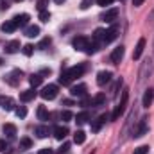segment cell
Segmentation results:
<instances>
[{
    "mask_svg": "<svg viewBox=\"0 0 154 154\" xmlns=\"http://www.w3.org/2000/svg\"><path fill=\"white\" fill-rule=\"evenodd\" d=\"M116 18H118V9H116V7H111V9H108L106 13L100 14V20L106 22V23H113Z\"/></svg>",
    "mask_w": 154,
    "mask_h": 154,
    "instance_id": "cell-5",
    "label": "cell"
},
{
    "mask_svg": "<svg viewBox=\"0 0 154 154\" xmlns=\"http://www.w3.org/2000/svg\"><path fill=\"white\" fill-rule=\"evenodd\" d=\"M88 120H90V113H88V111H82V113H79V115L75 116L77 124H86Z\"/></svg>",
    "mask_w": 154,
    "mask_h": 154,
    "instance_id": "cell-28",
    "label": "cell"
},
{
    "mask_svg": "<svg viewBox=\"0 0 154 154\" xmlns=\"http://www.w3.org/2000/svg\"><path fill=\"white\" fill-rule=\"evenodd\" d=\"M109 81H111V72H108V70L99 72V75H97V84H99V86H104V84H108Z\"/></svg>",
    "mask_w": 154,
    "mask_h": 154,
    "instance_id": "cell-13",
    "label": "cell"
},
{
    "mask_svg": "<svg viewBox=\"0 0 154 154\" xmlns=\"http://www.w3.org/2000/svg\"><path fill=\"white\" fill-rule=\"evenodd\" d=\"M72 118H74V115H72V113H70V111H68V109H66V111H63V113H61V120H63V122H70V120H72Z\"/></svg>",
    "mask_w": 154,
    "mask_h": 154,
    "instance_id": "cell-35",
    "label": "cell"
},
{
    "mask_svg": "<svg viewBox=\"0 0 154 154\" xmlns=\"http://www.w3.org/2000/svg\"><path fill=\"white\" fill-rule=\"evenodd\" d=\"M124 54H125V48H124L122 45H120V47H116L115 50L111 52V61H113L115 65H118V63L124 59Z\"/></svg>",
    "mask_w": 154,
    "mask_h": 154,
    "instance_id": "cell-10",
    "label": "cell"
},
{
    "mask_svg": "<svg viewBox=\"0 0 154 154\" xmlns=\"http://www.w3.org/2000/svg\"><path fill=\"white\" fill-rule=\"evenodd\" d=\"M4 133H5L9 138H14V136H16V125H13V124H5V125H4Z\"/></svg>",
    "mask_w": 154,
    "mask_h": 154,
    "instance_id": "cell-25",
    "label": "cell"
},
{
    "mask_svg": "<svg viewBox=\"0 0 154 154\" xmlns=\"http://www.w3.org/2000/svg\"><path fill=\"white\" fill-rule=\"evenodd\" d=\"M50 45V38H43L41 41H39V45H38V48H41V50H45L47 47Z\"/></svg>",
    "mask_w": 154,
    "mask_h": 154,
    "instance_id": "cell-36",
    "label": "cell"
},
{
    "mask_svg": "<svg viewBox=\"0 0 154 154\" xmlns=\"http://www.w3.org/2000/svg\"><path fill=\"white\" fill-rule=\"evenodd\" d=\"M48 111H47V108L45 106H39L38 108V118L39 120H48Z\"/></svg>",
    "mask_w": 154,
    "mask_h": 154,
    "instance_id": "cell-31",
    "label": "cell"
},
{
    "mask_svg": "<svg viewBox=\"0 0 154 154\" xmlns=\"http://www.w3.org/2000/svg\"><path fill=\"white\" fill-rule=\"evenodd\" d=\"M108 120V115H100L99 118H95L93 122H91V131L93 133H99L100 131V127H102V124Z\"/></svg>",
    "mask_w": 154,
    "mask_h": 154,
    "instance_id": "cell-16",
    "label": "cell"
},
{
    "mask_svg": "<svg viewBox=\"0 0 154 154\" xmlns=\"http://www.w3.org/2000/svg\"><path fill=\"white\" fill-rule=\"evenodd\" d=\"M13 22H14V25H16V27H25V25L29 23V14H27V13L16 14V16L13 18Z\"/></svg>",
    "mask_w": 154,
    "mask_h": 154,
    "instance_id": "cell-12",
    "label": "cell"
},
{
    "mask_svg": "<svg viewBox=\"0 0 154 154\" xmlns=\"http://www.w3.org/2000/svg\"><path fill=\"white\" fill-rule=\"evenodd\" d=\"M152 100H154V90H145V93H143V99H142V106L143 108H149L151 104H152Z\"/></svg>",
    "mask_w": 154,
    "mask_h": 154,
    "instance_id": "cell-15",
    "label": "cell"
},
{
    "mask_svg": "<svg viewBox=\"0 0 154 154\" xmlns=\"http://www.w3.org/2000/svg\"><path fill=\"white\" fill-rule=\"evenodd\" d=\"M72 82V79L70 75L66 74V70H61V75H59V84H63V86H68Z\"/></svg>",
    "mask_w": 154,
    "mask_h": 154,
    "instance_id": "cell-27",
    "label": "cell"
},
{
    "mask_svg": "<svg viewBox=\"0 0 154 154\" xmlns=\"http://www.w3.org/2000/svg\"><path fill=\"white\" fill-rule=\"evenodd\" d=\"M0 65H2V59H0Z\"/></svg>",
    "mask_w": 154,
    "mask_h": 154,
    "instance_id": "cell-48",
    "label": "cell"
},
{
    "mask_svg": "<svg viewBox=\"0 0 154 154\" xmlns=\"http://www.w3.org/2000/svg\"><path fill=\"white\" fill-rule=\"evenodd\" d=\"M45 100H52V99H56V95H57V86L56 84H48V86H45L43 90H41V93H39Z\"/></svg>",
    "mask_w": 154,
    "mask_h": 154,
    "instance_id": "cell-2",
    "label": "cell"
},
{
    "mask_svg": "<svg viewBox=\"0 0 154 154\" xmlns=\"http://www.w3.org/2000/svg\"><path fill=\"white\" fill-rule=\"evenodd\" d=\"M22 75H23V74H22V70H13L11 74H7V75H5V82H7V84H11V86H16V84L20 82Z\"/></svg>",
    "mask_w": 154,
    "mask_h": 154,
    "instance_id": "cell-6",
    "label": "cell"
},
{
    "mask_svg": "<svg viewBox=\"0 0 154 154\" xmlns=\"http://www.w3.org/2000/svg\"><path fill=\"white\" fill-rule=\"evenodd\" d=\"M147 120H149L147 116L140 120V124L133 129V138H142L143 134H147Z\"/></svg>",
    "mask_w": 154,
    "mask_h": 154,
    "instance_id": "cell-3",
    "label": "cell"
},
{
    "mask_svg": "<svg viewBox=\"0 0 154 154\" xmlns=\"http://www.w3.org/2000/svg\"><path fill=\"white\" fill-rule=\"evenodd\" d=\"M38 154H54V151H52V149H48V147H45V149H41Z\"/></svg>",
    "mask_w": 154,
    "mask_h": 154,
    "instance_id": "cell-42",
    "label": "cell"
},
{
    "mask_svg": "<svg viewBox=\"0 0 154 154\" xmlns=\"http://www.w3.org/2000/svg\"><path fill=\"white\" fill-rule=\"evenodd\" d=\"M66 134H68V129H66V127H63V125H56V127H54V136H56L57 140H65Z\"/></svg>",
    "mask_w": 154,
    "mask_h": 154,
    "instance_id": "cell-19",
    "label": "cell"
},
{
    "mask_svg": "<svg viewBox=\"0 0 154 154\" xmlns=\"http://www.w3.org/2000/svg\"><path fill=\"white\" fill-rule=\"evenodd\" d=\"M63 104H65V106H72V104H74V102H72V100H70V99H65V100H63Z\"/></svg>",
    "mask_w": 154,
    "mask_h": 154,
    "instance_id": "cell-45",
    "label": "cell"
},
{
    "mask_svg": "<svg viewBox=\"0 0 154 154\" xmlns=\"http://www.w3.org/2000/svg\"><path fill=\"white\" fill-rule=\"evenodd\" d=\"M84 140H86V134H84V131H75V134H74V142L75 143H84Z\"/></svg>",
    "mask_w": 154,
    "mask_h": 154,
    "instance_id": "cell-29",
    "label": "cell"
},
{
    "mask_svg": "<svg viewBox=\"0 0 154 154\" xmlns=\"http://www.w3.org/2000/svg\"><path fill=\"white\" fill-rule=\"evenodd\" d=\"M91 4H93V0H82L81 2V9H88Z\"/></svg>",
    "mask_w": 154,
    "mask_h": 154,
    "instance_id": "cell-40",
    "label": "cell"
},
{
    "mask_svg": "<svg viewBox=\"0 0 154 154\" xmlns=\"http://www.w3.org/2000/svg\"><path fill=\"white\" fill-rule=\"evenodd\" d=\"M72 97H86V84H75L70 88Z\"/></svg>",
    "mask_w": 154,
    "mask_h": 154,
    "instance_id": "cell-11",
    "label": "cell"
},
{
    "mask_svg": "<svg viewBox=\"0 0 154 154\" xmlns=\"http://www.w3.org/2000/svg\"><path fill=\"white\" fill-rule=\"evenodd\" d=\"M14 2H22V0H14Z\"/></svg>",
    "mask_w": 154,
    "mask_h": 154,
    "instance_id": "cell-47",
    "label": "cell"
},
{
    "mask_svg": "<svg viewBox=\"0 0 154 154\" xmlns=\"http://www.w3.org/2000/svg\"><path fill=\"white\" fill-rule=\"evenodd\" d=\"M143 2H145V0H133V5H134V7H140Z\"/></svg>",
    "mask_w": 154,
    "mask_h": 154,
    "instance_id": "cell-44",
    "label": "cell"
},
{
    "mask_svg": "<svg viewBox=\"0 0 154 154\" xmlns=\"http://www.w3.org/2000/svg\"><path fill=\"white\" fill-rule=\"evenodd\" d=\"M127 99H129V90L125 88L124 91H122V99H120V102H118V106L115 108V111H113V115H111V120H118L122 113L125 111V106H127Z\"/></svg>",
    "mask_w": 154,
    "mask_h": 154,
    "instance_id": "cell-1",
    "label": "cell"
},
{
    "mask_svg": "<svg viewBox=\"0 0 154 154\" xmlns=\"http://www.w3.org/2000/svg\"><path fill=\"white\" fill-rule=\"evenodd\" d=\"M23 34L27 38H36V36H39V27L38 25H29V27H25Z\"/></svg>",
    "mask_w": 154,
    "mask_h": 154,
    "instance_id": "cell-21",
    "label": "cell"
},
{
    "mask_svg": "<svg viewBox=\"0 0 154 154\" xmlns=\"http://www.w3.org/2000/svg\"><path fill=\"white\" fill-rule=\"evenodd\" d=\"M34 97H36V90H32V88L20 93V100H22V102H29V100H32Z\"/></svg>",
    "mask_w": 154,
    "mask_h": 154,
    "instance_id": "cell-18",
    "label": "cell"
},
{
    "mask_svg": "<svg viewBox=\"0 0 154 154\" xmlns=\"http://www.w3.org/2000/svg\"><path fill=\"white\" fill-rule=\"evenodd\" d=\"M68 149H70V143H63V145L59 147L57 154H65V152H68Z\"/></svg>",
    "mask_w": 154,
    "mask_h": 154,
    "instance_id": "cell-39",
    "label": "cell"
},
{
    "mask_svg": "<svg viewBox=\"0 0 154 154\" xmlns=\"http://www.w3.org/2000/svg\"><path fill=\"white\" fill-rule=\"evenodd\" d=\"M41 81H43L41 74H32V75L29 77V82H31V86H32V88L39 86V84H41Z\"/></svg>",
    "mask_w": 154,
    "mask_h": 154,
    "instance_id": "cell-26",
    "label": "cell"
},
{
    "mask_svg": "<svg viewBox=\"0 0 154 154\" xmlns=\"http://www.w3.org/2000/svg\"><path fill=\"white\" fill-rule=\"evenodd\" d=\"M102 104H106V95L104 93H97L93 97V100H91V106H102Z\"/></svg>",
    "mask_w": 154,
    "mask_h": 154,
    "instance_id": "cell-24",
    "label": "cell"
},
{
    "mask_svg": "<svg viewBox=\"0 0 154 154\" xmlns=\"http://www.w3.org/2000/svg\"><path fill=\"white\" fill-rule=\"evenodd\" d=\"M72 45H74V48H75V50L86 52V48H88V45H90V39L86 38V36H77V38H74Z\"/></svg>",
    "mask_w": 154,
    "mask_h": 154,
    "instance_id": "cell-4",
    "label": "cell"
},
{
    "mask_svg": "<svg viewBox=\"0 0 154 154\" xmlns=\"http://www.w3.org/2000/svg\"><path fill=\"white\" fill-rule=\"evenodd\" d=\"M34 133L38 134V138H47V136L50 134V131H48L47 125H38V127L34 129Z\"/></svg>",
    "mask_w": 154,
    "mask_h": 154,
    "instance_id": "cell-23",
    "label": "cell"
},
{
    "mask_svg": "<svg viewBox=\"0 0 154 154\" xmlns=\"http://www.w3.org/2000/svg\"><path fill=\"white\" fill-rule=\"evenodd\" d=\"M0 29H2V32H5V34H11V32H14L18 27L14 25V22H13V20H7V22H4V23L0 25Z\"/></svg>",
    "mask_w": 154,
    "mask_h": 154,
    "instance_id": "cell-17",
    "label": "cell"
},
{
    "mask_svg": "<svg viewBox=\"0 0 154 154\" xmlns=\"http://www.w3.org/2000/svg\"><path fill=\"white\" fill-rule=\"evenodd\" d=\"M143 48H145V38H140V39H138V43H136V47H134L133 59H140V57H142V52H143Z\"/></svg>",
    "mask_w": 154,
    "mask_h": 154,
    "instance_id": "cell-14",
    "label": "cell"
},
{
    "mask_svg": "<svg viewBox=\"0 0 154 154\" xmlns=\"http://www.w3.org/2000/svg\"><path fill=\"white\" fill-rule=\"evenodd\" d=\"M22 50H23V54H25V56H32V52H34V47H32V45H25Z\"/></svg>",
    "mask_w": 154,
    "mask_h": 154,
    "instance_id": "cell-37",
    "label": "cell"
},
{
    "mask_svg": "<svg viewBox=\"0 0 154 154\" xmlns=\"http://www.w3.org/2000/svg\"><path fill=\"white\" fill-rule=\"evenodd\" d=\"M54 2H56V4H63L65 0H54Z\"/></svg>",
    "mask_w": 154,
    "mask_h": 154,
    "instance_id": "cell-46",
    "label": "cell"
},
{
    "mask_svg": "<svg viewBox=\"0 0 154 154\" xmlns=\"http://www.w3.org/2000/svg\"><path fill=\"white\" fill-rule=\"evenodd\" d=\"M39 20H41V22H45V23L50 20V13H48V9H45V11H39Z\"/></svg>",
    "mask_w": 154,
    "mask_h": 154,
    "instance_id": "cell-33",
    "label": "cell"
},
{
    "mask_svg": "<svg viewBox=\"0 0 154 154\" xmlns=\"http://www.w3.org/2000/svg\"><path fill=\"white\" fill-rule=\"evenodd\" d=\"M66 74L74 81V79H77V77H81L84 74V65H77V66H72V68H66Z\"/></svg>",
    "mask_w": 154,
    "mask_h": 154,
    "instance_id": "cell-9",
    "label": "cell"
},
{
    "mask_svg": "<svg viewBox=\"0 0 154 154\" xmlns=\"http://www.w3.org/2000/svg\"><path fill=\"white\" fill-rule=\"evenodd\" d=\"M5 149H7V142H5V140H0V152L5 151Z\"/></svg>",
    "mask_w": 154,
    "mask_h": 154,
    "instance_id": "cell-43",
    "label": "cell"
},
{
    "mask_svg": "<svg viewBox=\"0 0 154 154\" xmlns=\"http://www.w3.org/2000/svg\"><path fill=\"white\" fill-rule=\"evenodd\" d=\"M0 108L5 109V111H13V109H14V100H13L11 97L0 95Z\"/></svg>",
    "mask_w": 154,
    "mask_h": 154,
    "instance_id": "cell-7",
    "label": "cell"
},
{
    "mask_svg": "<svg viewBox=\"0 0 154 154\" xmlns=\"http://www.w3.org/2000/svg\"><path fill=\"white\" fill-rule=\"evenodd\" d=\"M115 0H97V4L99 5H102V7H106V5H111Z\"/></svg>",
    "mask_w": 154,
    "mask_h": 154,
    "instance_id": "cell-41",
    "label": "cell"
},
{
    "mask_svg": "<svg viewBox=\"0 0 154 154\" xmlns=\"http://www.w3.org/2000/svg\"><path fill=\"white\" fill-rule=\"evenodd\" d=\"M151 70H152V61H151V59H147V61L142 65V70H140V81H143V79H145L147 72L151 74Z\"/></svg>",
    "mask_w": 154,
    "mask_h": 154,
    "instance_id": "cell-20",
    "label": "cell"
},
{
    "mask_svg": "<svg viewBox=\"0 0 154 154\" xmlns=\"http://www.w3.org/2000/svg\"><path fill=\"white\" fill-rule=\"evenodd\" d=\"M14 113H16L18 118H25V116H27V108H25V106H20V108L14 109Z\"/></svg>",
    "mask_w": 154,
    "mask_h": 154,
    "instance_id": "cell-32",
    "label": "cell"
},
{
    "mask_svg": "<svg viewBox=\"0 0 154 154\" xmlns=\"http://www.w3.org/2000/svg\"><path fill=\"white\" fill-rule=\"evenodd\" d=\"M4 50H5V54H16V52L20 50V41H18V39H11V41H7L5 47H4Z\"/></svg>",
    "mask_w": 154,
    "mask_h": 154,
    "instance_id": "cell-8",
    "label": "cell"
},
{
    "mask_svg": "<svg viewBox=\"0 0 154 154\" xmlns=\"http://www.w3.org/2000/svg\"><path fill=\"white\" fill-rule=\"evenodd\" d=\"M115 38H116V27L113 25V27H111V29H108V31H106V34H104V45H106V43H109V41H113Z\"/></svg>",
    "mask_w": 154,
    "mask_h": 154,
    "instance_id": "cell-22",
    "label": "cell"
},
{
    "mask_svg": "<svg viewBox=\"0 0 154 154\" xmlns=\"http://www.w3.org/2000/svg\"><path fill=\"white\" fill-rule=\"evenodd\" d=\"M134 154H149V145H140L134 149Z\"/></svg>",
    "mask_w": 154,
    "mask_h": 154,
    "instance_id": "cell-34",
    "label": "cell"
},
{
    "mask_svg": "<svg viewBox=\"0 0 154 154\" xmlns=\"http://www.w3.org/2000/svg\"><path fill=\"white\" fill-rule=\"evenodd\" d=\"M31 145H32V140H31V138H22V140H20V149H22V151L31 149Z\"/></svg>",
    "mask_w": 154,
    "mask_h": 154,
    "instance_id": "cell-30",
    "label": "cell"
},
{
    "mask_svg": "<svg viewBox=\"0 0 154 154\" xmlns=\"http://www.w3.org/2000/svg\"><path fill=\"white\" fill-rule=\"evenodd\" d=\"M48 5V0H38V11H45Z\"/></svg>",
    "mask_w": 154,
    "mask_h": 154,
    "instance_id": "cell-38",
    "label": "cell"
}]
</instances>
